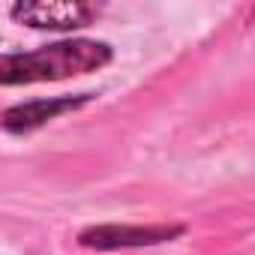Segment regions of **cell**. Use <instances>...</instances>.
<instances>
[{"mask_svg": "<svg viewBox=\"0 0 255 255\" xmlns=\"http://www.w3.org/2000/svg\"><path fill=\"white\" fill-rule=\"evenodd\" d=\"M84 99H87V96H81V99H51V102L39 99V102H27V105H15V108H9V111L3 114V126H6L9 132H24V129H33V126H39V123L57 117V114L66 111V108L81 105Z\"/></svg>", "mask_w": 255, "mask_h": 255, "instance_id": "obj_4", "label": "cell"}, {"mask_svg": "<svg viewBox=\"0 0 255 255\" xmlns=\"http://www.w3.org/2000/svg\"><path fill=\"white\" fill-rule=\"evenodd\" d=\"M111 60V48L96 39H69L54 42L30 54H6L0 60L3 84H30V81H57L81 72H93Z\"/></svg>", "mask_w": 255, "mask_h": 255, "instance_id": "obj_1", "label": "cell"}, {"mask_svg": "<svg viewBox=\"0 0 255 255\" xmlns=\"http://www.w3.org/2000/svg\"><path fill=\"white\" fill-rule=\"evenodd\" d=\"M180 228H93L81 234V243L87 246H102V249H114V246H141V243H159L168 240L171 234H177Z\"/></svg>", "mask_w": 255, "mask_h": 255, "instance_id": "obj_3", "label": "cell"}, {"mask_svg": "<svg viewBox=\"0 0 255 255\" xmlns=\"http://www.w3.org/2000/svg\"><path fill=\"white\" fill-rule=\"evenodd\" d=\"M96 9L78 0H42V3H15L12 18L39 30H72L90 24Z\"/></svg>", "mask_w": 255, "mask_h": 255, "instance_id": "obj_2", "label": "cell"}]
</instances>
